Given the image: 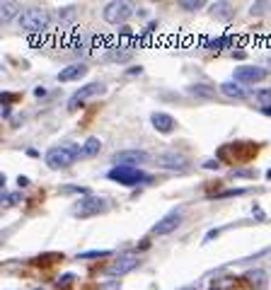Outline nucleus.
<instances>
[{"instance_id": "f257e3e1", "label": "nucleus", "mask_w": 271, "mask_h": 290, "mask_svg": "<svg viewBox=\"0 0 271 290\" xmlns=\"http://www.w3.org/2000/svg\"><path fill=\"white\" fill-rule=\"evenodd\" d=\"M80 153H83L80 145H73V143L56 145V148H51L46 153V165H49V169H65L80 157Z\"/></svg>"}, {"instance_id": "f03ea898", "label": "nucleus", "mask_w": 271, "mask_h": 290, "mask_svg": "<svg viewBox=\"0 0 271 290\" xmlns=\"http://www.w3.org/2000/svg\"><path fill=\"white\" fill-rule=\"evenodd\" d=\"M49 24H51V15L42 8H29L20 15V29L27 34H39L49 29Z\"/></svg>"}, {"instance_id": "7ed1b4c3", "label": "nucleus", "mask_w": 271, "mask_h": 290, "mask_svg": "<svg viewBox=\"0 0 271 290\" xmlns=\"http://www.w3.org/2000/svg\"><path fill=\"white\" fill-rule=\"evenodd\" d=\"M109 179L121 184V186H138L143 181H152L150 174L141 172L138 167H111L109 169Z\"/></svg>"}, {"instance_id": "20e7f679", "label": "nucleus", "mask_w": 271, "mask_h": 290, "mask_svg": "<svg viewBox=\"0 0 271 290\" xmlns=\"http://www.w3.org/2000/svg\"><path fill=\"white\" fill-rule=\"evenodd\" d=\"M133 8H131V3H124V0H114V3H107L104 5V10H102V17H104V22L109 24H121L129 20L131 15H133Z\"/></svg>"}, {"instance_id": "39448f33", "label": "nucleus", "mask_w": 271, "mask_h": 290, "mask_svg": "<svg viewBox=\"0 0 271 290\" xmlns=\"http://www.w3.org/2000/svg\"><path fill=\"white\" fill-rule=\"evenodd\" d=\"M104 211H107V201L99 196H90V194L85 199L75 201V206H73V215H78V218H92V215H99Z\"/></svg>"}, {"instance_id": "423d86ee", "label": "nucleus", "mask_w": 271, "mask_h": 290, "mask_svg": "<svg viewBox=\"0 0 271 290\" xmlns=\"http://www.w3.org/2000/svg\"><path fill=\"white\" fill-rule=\"evenodd\" d=\"M150 155L145 150H119L111 155V165L114 167H136V165H145Z\"/></svg>"}, {"instance_id": "0eeeda50", "label": "nucleus", "mask_w": 271, "mask_h": 290, "mask_svg": "<svg viewBox=\"0 0 271 290\" xmlns=\"http://www.w3.org/2000/svg\"><path fill=\"white\" fill-rule=\"evenodd\" d=\"M269 75L266 68H259V66H242V68H235L233 73V80L235 82H261V80Z\"/></svg>"}, {"instance_id": "6e6552de", "label": "nucleus", "mask_w": 271, "mask_h": 290, "mask_svg": "<svg viewBox=\"0 0 271 290\" xmlns=\"http://www.w3.org/2000/svg\"><path fill=\"white\" fill-rule=\"evenodd\" d=\"M141 264V259H138V254H121L117 261H111L107 268L109 276H124V273H129V271H133V268Z\"/></svg>"}, {"instance_id": "1a4fd4ad", "label": "nucleus", "mask_w": 271, "mask_h": 290, "mask_svg": "<svg viewBox=\"0 0 271 290\" xmlns=\"http://www.w3.org/2000/svg\"><path fill=\"white\" fill-rule=\"evenodd\" d=\"M182 225V213L179 211H172V213H167L165 218H160L158 223L152 225V234H170V232H174L177 227Z\"/></svg>"}, {"instance_id": "9d476101", "label": "nucleus", "mask_w": 271, "mask_h": 290, "mask_svg": "<svg viewBox=\"0 0 271 290\" xmlns=\"http://www.w3.org/2000/svg\"><path fill=\"white\" fill-rule=\"evenodd\" d=\"M102 92H104V85H102V82H90V85H85L83 89H78L75 94L68 100V109H70V112H75V109L87 100V97H92V94H102Z\"/></svg>"}, {"instance_id": "9b49d317", "label": "nucleus", "mask_w": 271, "mask_h": 290, "mask_svg": "<svg viewBox=\"0 0 271 290\" xmlns=\"http://www.w3.org/2000/svg\"><path fill=\"white\" fill-rule=\"evenodd\" d=\"M158 165H160L163 169H174V172L179 169V172H182V169H186L189 162H186L184 155H177V153H163V155H158Z\"/></svg>"}, {"instance_id": "f8f14e48", "label": "nucleus", "mask_w": 271, "mask_h": 290, "mask_svg": "<svg viewBox=\"0 0 271 290\" xmlns=\"http://www.w3.org/2000/svg\"><path fill=\"white\" fill-rule=\"evenodd\" d=\"M150 123H152V128H155L158 133H172L174 126H177L172 116H170V114H165V112H152Z\"/></svg>"}, {"instance_id": "ddd939ff", "label": "nucleus", "mask_w": 271, "mask_h": 290, "mask_svg": "<svg viewBox=\"0 0 271 290\" xmlns=\"http://www.w3.org/2000/svg\"><path fill=\"white\" fill-rule=\"evenodd\" d=\"M87 75V66L85 63H73V66L63 68L58 73V82H73V80H80Z\"/></svg>"}, {"instance_id": "4468645a", "label": "nucleus", "mask_w": 271, "mask_h": 290, "mask_svg": "<svg viewBox=\"0 0 271 290\" xmlns=\"http://www.w3.org/2000/svg\"><path fill=\"white\" fill-rule=\"evenodd\" d=\"M220 92H223L225 97H230V100H245V97H247V94H245V89L240 87V82H235V80L223 82V85H220Z\"/></svg>"}, {"instance_id": "2eb2a0df", "label": "nucleus", "mask_w": 271, "mask_h": 290, "mask_svg": "<svg viewBox=\"0 0 271 290\" xmlns=\"http://www.w3.org/2000/svg\"><path fill=\"white\" fill-rule=\"evenodd\" d=\"M245 280L250 283L252 288H264L266 285V271H261V268H252V271H247L245 273Z\"/></svg>"}, {"instance_id": "dca6fc26", "label": "nucleus", "mask_w": 271, "mask_h": 290, "mask_svg": "<svg viewBox=\"0 0 271 290\" xmlns=\"http://www.w3.org/2000/svg\"><path fill=\"white\" fill-rule=\"evenodd\" d=\"M213 15H216L218 20L230 22V20L235 17V10H233V5H230V3H213Z\"/></svg>"}, {"instance_id": "f3484780", "label": "nucleus", "mask_w": 271, "mask_h": 290, "mask_svg": "<svg viewBox=\"0 0 271 290\" xmlns=\"http://www.w3.org/2000/svg\"><path fill=\"white\" fill-rule=\"evenodd\" d=\"M131 56H133V51H131V49H126V46L109 49V54H107L109 61H117V63H126V61H131Z\"/></svg>"}, {"instance_id": "a211bd4d", "label": "nucleus", "mask_w": 271, "mask_h": 290, "mask_svg": "<svg viewBox=\"0 0 271 290\" xmlns=\"http://www.w3.org/2000/svg\"><path fill=\"white\" fill-rule=\"evenodd\" d=\"M17 12H20V5H17V3H12V0L0 3V20H3V22H10Z\"/></svg>"}, {"instance_id": "6ab92c4d", "label": "nucleus", "mask_w": 271, "mask_h": 290, "mask_svg": "<svg viewBox=\"0 0 271 290\" xmlns=\"http://www.w3.org/2000/svg\"><path fill=\"white\" fill-rule=\"evenodd\" d=\"M99 150H102V140L92 135V138H87V140H85L80 157H95V155H99Z\"/></svg>"}, {"instance_id": "aec40b11", "label": "nucleus", "mask_w": 271, "mask_h": 290, "mask_svg": "<svg viewBox=\"0 0 271 290\" xmlns=\"http://www.w3.org/2000/svg\"><path fill=\"white\" fill-rule=\"evenodd\" d=\"M230 44H233V36H218V39H211V41H206V49L220 51V49H228Z\"/></svg>"}, {"instance_id": "412c9836", "label": "nucleus", "mask_w": 271, "mask_h": 290, "mask_svg": "<svg viewBox=\"0 0 271 290\" xmlns=\"http://www.w3.org/2000/svg\"><path fill=\"white\" fill-rule=\"evenodd\" d=\"M73 280H75V276H73V273H65V276H61V278L56 280V290H70V288H73Z\"/></svg>"}, {"instance_id": "4be33fe9", "label": "nucleus", "mask_w": 271, "mask_h": 290, "mask_svg": "<svg viewBox=\"0 0 271 290\" xmlns=\"http://www.w3.org/2000/svg\"><path fill=\"white\" fill-rule=\"evenodd\" d=\"M254 97H257V102H261L264 107H271V87L257 89V92H254Z\"/></svg>"}, {"instance_id": "5701e85b", "label": "nucleus", "mask_w": 271, "mask_h": 290, "mask_svg": "<svg viewBox=\"0 0 271 290\" xmlns=\"http://www.w3.org/2000/svg\"><path fill=\"white\" fill-rule=\"evenodd\" d=\"M179 8H182V10H189V12L201 10V8H204V0H182Z\"/></svg>"}, {"instance_id": "b1692460", "label": "nucleus", "mask_w": 271, "mask_h": 290, "mask_svg": "<svg viewBox=\"0 0 271 290\" xmlns=\"http://www.w3.org/2000/svg\"><path fill=\"white\" fill-rule=\"evenodd\" d=\"M99 257H111V252H109V249H102V252H83V254H78L80 261H85V259H99Z\"/></svg>"}, {"instance_id": "393cba45", "label": "nucleus", "mask_w": 271, "mask_h": 290, "mask_svg": "<svg viewBox=\"0 0 271 290\" xmlns=\"http://www.w3.org/2000/svg\"><path fill=\"white\" fill-rule=\"evenodd\" d=\"M189 92H191V94H199V97H213V89H206V85H191Z\"/></svg>"}, {"instance_id": "a878e982", "label": "nucleus", "mask_w": 271, "mask_h": 290, "mask_svg": "<svg viewBox=\"0 0 271 290\" xmlns=\"http://www.w3.org/2000/svg\"><path fill=\"white\" fill-rule=\"evenodd\" d=\"M20 201H22L20 194H3V206H15Z\"/></svg>"}, {"instance_id": "bb28decb", "label": "nucleus", "mask_w": 271, "mask_h": 290, "mask_svg": "<svg viewBox=\"0 0 271 290\" xmlns=\"http://www.w3.org/2000/svg\"><path fill=\"white\" fill-rule=\"evenodd\" d=\"M264 8H266V3H252L250 12H252V15H261V12H264Z\"/></svg>"}, {"instance_id": "cd10ccee", "label": "nucleus", "mask_w": 271, "mask_h": 290, "mask_svg": "<svg viewBox=\"0 0 271 290\" xmlns=\"http://www.w3.org/2000/svg\"><path fill=\"white\" fill-rule=\"evenodd\" d=\"M204 167H206V169H218V167H220V162H218V160H206V162H204Z\"/></svg>"}, {"instance_id": "c85d7f7f", "label": "nucleus", "mask_w": 271, "mask_h": 290, "mask_svg": "<svg viewBox=\"0 0 271 290\" xmlns=\"http://www.w3.org/2000/svg\"><path fill=\"white\" fill-rule=\"evenodd\" d=\"M0 116H3V119L10 116V104H3V107H0Z\"/></svg>"}, {"instance_id": "c756f323", "label": "nucleus", "mask_w": 271, "mask_h": 290, "mask_svg": "<svg viewBox=\"0 0 271 290\" xmlns=\"http://www.w3.org/2000/svg\"><path fill=\"white\" fill-rule=\"evenodd\" d=\"M235 177H254V172H250V169H242V172H233Z\"/></svg>"}, {"instance_id": "7c9ffc66", "label": "nucleus", "mask_w": 271, "mask_h": 290, "mask_svg": "<svg viewBox=\"0 0 271 290\" xmlns=\"http://www.w3.org/2000/svg\"><path fill=\"white\" fill-rule=\"evenodd\" d=\"M17 184H20V189H24V186H29V179H27V177H17Z\"/></svg>"}, {"instance_id": "2f4dec72", "label": "nucleus", "mask_w": 271, "mask_h": 290, "mask_svg": "<svg viewBox=\"0 0 271 290\" xmlns=\"http://www.w3.org/2000/svg\"><path fill=\"white\" fill-rule=\"evenodd\" d=\"M119 288V280H114V283H107V285H104V290H117Z\"/></svg>"}, {"instance_id": "473e14b6", "label": "nucleus", "mask_w": 271, "mask_h": 290, "mask_svg": "<svg viewBox=\"0 0 271 290\" xmlns=\"http://www.w3.org/2000/svg\"><path fill=\"white\" fill-rule=\"evenodd\" d=\"M34 94H36V97H44V94H46V89H44V87H36V89H34Z\"/></svg>"}, {"instance_id": "72a5a7b5", "label": "nucleus", "mask_w": 271, "mask_h": 290, "mask_svg": "<svg viewBox=\"0 0 271 290\" xmlns=\"http://www.w3.org/2000/svg\"><path fill=\"white\" fill-rule=\"evenodd\" d=\"M133 15H138V17H145V15H148V12H145V8H138V10L133 12Z\"/></svg>"}, {"instance_id": "f704fd0d", "label": "nucleus", "mask_w": 271, "mask_h": 290, "mask_svg": "<svg viewBox=\"0 0 271 290\" xmlns=\"http://www.w3.org/2000/svg\"><path fill=\"white\" fill-rule=\"evenodd\" d=\"M213 237H218V230H211V232L206 234V242H208V239H213Z\"/></svg>"}, {"instance_id": "c9c22d12", "label": "nucleus", "mask_w": 271, "mask_h": 290, "mask_svg": "<svg viewBox=\"0 0 271 290\" xmlns=\"http://www.w3.org/2000/svg\"><path fill=\"white\" fill-rule=\"evenodd\" d=\"M261 112L266 114V116H271V107H261Z\"/></svg>"}, {"instance_id": "e433bc0d", "label": "nucleus", "mask_w": 271, "mask_h": 290, "mask_svg": "<svg viewBox=\"0 0 271 290\" xmlns=\"http://www.w3.org/2000/svg\"><path fill=\"white\" fill-rule=\"evenodd\" d=\"M34 290H46V288H34Z\"/></svg>"}, {"instance_id": "4c0bfd02", "label": "nucleus", "mask_w": 271, "mask_h": 290, "mask_svg": "<svg viewBox=\"0 0 271 290\" xmlns=\"http://www.w3.org/2000/svg\"><path fill=\"white\" fill-rule=\"evenodd\" d=\"M182 290H194V288H182Z\"/></svg>"}]
</instances>
